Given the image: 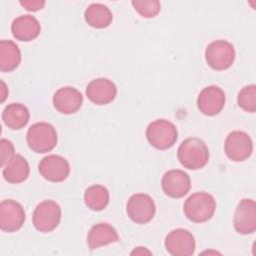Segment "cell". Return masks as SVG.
Segmentation results:
<instances>
[{"instance_id": "277c9868", "label": "cell", "mask_w": 256, "mask_h": 256, "mask_svg": "<svg viewBox=\"0 0 256 256\" xmlns=\"http://www.w3.org/2000/svg\"><path fill=\"white\" fill-rule=\"evenodd\" d=\"M146 138L149 144L158 150L170 149L177 141L176 126L166 119H156L148 124Z\"/></svg>"}, {"instance_id": "cb8c5ba5", "label": "cell", "mask_w": 256, "mask_h": 256, "mask_svg": "<svg viewBox=\"0 0 256 256\" xmlns=\"http://www.w3.org/2000/svg\"><path fill=\"white\" fill-rule=\"evenodd\" d=\"M237 104L245 112L256 111V86L254 84L246 85L238 92Z\"/></svg>"}, {"instance_id": "3957f363", "label": "cell", "mask_w": 256, "mask_h": 256, "mask_svg": "<svg viewBox=\"0 0 256 256\" xmlns=\"http://www.w3.org/2000/svg\"><path fill=\"white\" fill-rule=\"evenodd\" d=\"M29 148L35 153H46L53 150L58 137L56 129L47 122H37L31 125L26 134Z\"/></svg>"}, {"instance_id": "484cf974", "label": "cell", "mask_w": 256, "mask_h": 256, "mask_svg": "<svg viewBox=\"0 0 256 256\" xmlns=\"http://www.w3.org/2000/svg\"><path fill=\"white\" fill-rule=\"evenodd\" d=\"M0 151H1V167L6 166L16 155L13 143L5 138L0 140Z\"/></svg>"}, {"instance_id": "9a60e30c", "label": "cell", "mask_w": 256, "mask_h": 256, "mask_svg": "<svg viewBox=\"0 0 256 256\" xmlns=\"http://www.w3.org/2000/svg\"><path fill=\"white\" fill-rule=\"evenodd\" d=\"M54 108L61 114L70 115L76 113L83 104L82 93L71 86L59 88L52 98Z\"/></svg>"}, {"instance_id": "e0dca14e", "label": "cell", "mask_w": 256, "mask_h": 256, "mask_svg": "<svg viewBox=\"0 0 256 256\" xmlns=\"http://www.w3.org/2000/svg\"><path fill=\"white\" fill-rule=\"evenodd\" d=\"M41 31L38 19L30 14L20 15L12 21L11 32L14 38L19 41L29 42L36 39Z\"/></svg>"}, {"instance_id": "6da1fadb", "label": "cell", "mask_w": 256, "mask_h": 256, "mask_svg": "<svg viewBox=\"0 0 256 256\" xmlns=\"http://www.w3.org/2000/svg\"><path fill=\"white\" fill-rule=\"evenodd\" d=\"M210 153L206 143L197 137L183 140L177 150L180 164L189 170H198L205 167L209 161Z\"/></svg>"}, {"instance_id": "5bb4252c", "label": "cell", "mask_w": 256, "mask_h": 256, "mask_svg": "<svg viewBox=\"0 0 256 256\" xmlns=\"http://www.w3.org/2000/svg\"><path fill=\"white\" fill-rule=\"evenodd\" d=\"M38 170L40 175L47 181L58 183L64 181L69 176L70 164L64 157L51 154L40 160Z\"/></svg>"}, {"instance_id": "44dd1931", "label": "cell", "mask_w": 256, "mask_h": 256, "mask_svg": "<svg viewBox=\"0 0 256 256\" xmlns=\"http://www.w3.org/2000/svg\"><path fill=\"white\" fill-rule=\"evenodd\" d=\"M84 19L89 26L96 29H103L112 23L113 14L106 5L92 3L86 8Z\"/></svg>"}, {"instance_id": "d4e9b609", "label": "cell", "mask_w": 256, "mask_h": 256, "mask_svg": "<svg viewBox=\"0 0 256 256\" xmlns=\"http://www.w3.org/2000/svg\"><path fill=\"white\" fill-rule=\"evenodd\" d=\"M131 4L143 18H154L161 10V3L158 0H132Z\"/></svg>"}, {"instance_id": "ac0fdd59", "label": "cell", "mask_w": 256, "mask_h": 256, "mask_svg": "<svg viewBox=\"0 0 256 256\" xmlns=\"http://www.w3.org/2000/svg\"><path fill=\"white\" fill-rule=\"evenodd\" d=\"M118 241L119 235L116 229L106 222L93 225L87 234V245L90 250H95Z\"/></svg>"}, {"instance_id": "9c48e42d", "label": "cell", "mask_w": 256, "mask_h": 256, "mask_svg": "<svg viewBox=\"0 0 256 256\" xmlns=\"http://www.w3.org/2000/svg\"><path fill=\"white\" fill-rule=\"evenodd\" d=\"M167 252L173 256H190L194 254L196 243L190 231L177 228L170 231L164 241Z\"/></svg>"}, {"instance_id": "ba28073f", "label": "cell", "mask_w": 256, "mask_h": 256, "mask_svg": "<svg viewBox=\"0 0 256 256\" xmlns=\"http://www.w3.org/2000/svg\"><path fill=\"white\" fill-rule=\"evenodd\" d=\"M224 152L231 161L243 162L247 160L253 152L251 137L240 130L230 132L224 142Z\"/></svg>"}, {"instance_id": "4fadbf2b", "label": "cell", "mask_w": 256, "mask_h": 256, "mask_svg": "<svg viewBox=\"0 0 256 256\" xmlns=\"http://www.w3.org/2000/svg\"><path fill=\"white\" fill-rule=\"evenodd\" d=\"M226 102L225 92L216 85L203 88L197 97V107L206 116L218 115L224 108Z\"/></svg>"}, {"instance_id": "7c38bea8", "label": "cell", "mask_w": 256, "mask_h": 256, "mask_svg": "<svg viewBox=\"0 0 256 256\" xmlns=\"http://www.w3.org/2000/svg\"><path fill=\"white\" fill-rule=\"evenodd\" d=\"M161 188L168 197L179 199L186 196L190 191L191 180L183 170L171 169L162 176Z\"/></svg>"}, {"instance_id": "4316f807", "label": "cell", "mask_w": 256, "mask_h": 256, "mask_svg": "<svg viewBox=\"0 0 256 256\" xmlns=\"http://www.w3.org/2000/svg\"><path fill=\"white\" fill-rule=\"evenodd\" d=\"M21 6H23L26 10L31 11V12H35V11H39L41 9L44 8L46 2L43 0H25V1H20L19 2Z\"/></svg>"}, {"instance_id": "83f0119b", "label": "cell", "mask_w": 256, "mask_h": 256, "mask_svg": "<svg viewBox=\"0 0 256 256\" xmlns=\"http://www.w3.org/2000/svg\"><path fill=\"white\" fill-rule=\"evenodd\" d=\"M151 255L152 252L149 251L147 248L145 247H136L132 252H131V255Z\"/></svg>"}, {"instance_id": "8fae6325", "label": "cell", "mask_w": 256, "mask_h": 256, "mask_svg": "<svg viewBox=\"0 0 256 256\" xmlns=\"http://www.w3.org/2000/svg\"><path fill=\"white\" fill-rule=\"evenodd\" d=\"M233 226L237 233L249 235L256 230V203L253 199L244 198L238 203L234 216Z\"/></svg>"}, {"instance_id": "f1b7e54d", "label": "cell", "mask_w": 256, "mask_h": 256, "mask_svg": "<svg viewBox=\"0 0 256 256\" xmlns=\"http://www.w3.org/2000/svg\"><path fill=\"white\" fill-rule=\"evenodd\" d=\"M7 95H8V89H7L6 84L4 83V81L1 80V102L5 101Z\"/></svg>"}, {"instance_id": "ffe728a7", "label": "cell", "mask_w": 256, "mask_h": 256, "mask_svg": "<svg viewBox=\"0 0 256 256\" xmlns=\"http://www.w3.org/2000/svg\"><path fill=\"white\" fill-rule=\"evenodd\" d=\"M30 174V167L27 160L20 154H16L14 158L3 167L2 175L5 181L11 184L24 182Z\"/></svg>"}, {"instance_id": "5b68a950", "label": "cell", "mask_w": 256, "mask_h": 256, "mask_svg": "<svg viewBox=\"0 0 256 256\" xmlns=\"http://www.w3.org/2000/svg\"><path fill=\"white\" fill-rule=\"evenodd\" d=\"M60 205L53 200H44L34 209L32 222L35 229L42 233H49L57 228L61 221Z\"/></svg>"}, {"instance_id": "8992f818", "label": "cell", "mask_w": 256, "mask_h": 256, "mask_svg": "<svg viewBox=\"0 0 256 256\" xmlns=\"http://www.w3.org/2000/svg\"><path fill=\"white\" fill-rule=\"evenodd\" d=\"M205 60L208 66L216 71L226 70L234 63V46L227 40H215L206 47Z\"/></svg>"}, {"instance_id": "7a4b0ae2", "label": "cell", "mask_w": 256, "mask_h": 256, "mask_svg": "<svg viewBox=\"0 0 256 256\" xmlns=\"http://www.w3.org/2000/svg\"><path fill=\"white\" fill-rule=\"evenodd\" d=\"M216 200L208 192H195L184 202L183 212L187 219L194 223L209 221L215 213Z\"/></svg>"}, {"instance_id": "603a6c76", "label": "cell", "mask_w": 256, "mask_h": 256, "mask_svg": "<svg viewBox=\"0 0 256 256\" xmlns=\"http://www.w3.org/2000/svg\"><path fill=\"white\" fill-rule=\"evenodd\" d=\"M108 189L101 184L89 186L84 192V203L92 211H102L109 204Z\"/></svg>"}, {"instance_id": "52a82bcc", "label": "cell", "mask_w": 256, "mask_h": 256, "mask_svg": "<svg viewBox=\"0 0 256 256\" xmlns=\"http://www.w3.org/2000/svg\"><path fill=\"white\" fill-rule=\"evenodd\" d=\"M128 217L136 224H147L155 216L156 205L151 196L136 193L130 196L126 204Z\"/></svg>"}, {"instance_id": "7402d4cb", "label": "cell", "mask_w": 256, "mask_h": 256, "mask_svg": "<svg viewBox=\"0 0 256 256\" xmlns=\"http://www.w3.org/2000/svg\"><path fill=\"white\" fill-rule=\"evenodd\" d=\"M21 62V51L18 45L12 40L0 41V70L11 72L15 70Z\"/></svg>"}, {"instance_id": "d6986e66", "label": "cell", "mask_w": 256, "mask_h": 256, "mask_svg": "<svg viewBox=\"0 0 256 256\" xmlns=\"http://www.w3.org/2000/svg\"><path fill=\"white\" fill-rule=\"evenodd\" d=\"M29 119V110L21 103H10L2 112V121L11 130H20L24 128L28 124Z\"/></svg>"}, {"instance_id": "2e32d148", "label": "cell", "mask_w": 256, "mask_h": 256, "mask_svg": "<svg viewBox=\"0 0 256 256\" xmlns=\"http://www.w3.org/2000/svg\"><path fill=\"white\" fill-rule=\"evenodd\" d=\"M85 93L92 103L96 105H107L116 98L117 87L108 78L100 77L88 83Z\"/></svg>"}, {"instance_id": "30bf717a", "label": "cell", "mask_w": 256, "mask_h": 256, "mask_svg": "<svg viewBox=\"0 0 256 256\" xmlns=\"http://www.w3.org/2000/svg\"><path fill=\"white\" fill-rule=\"evenodd\" d=\"M26 219L23 206L13 200L6 199L0 203V228L7 233L18 231Z\"/></svg>"}]
</instances>
